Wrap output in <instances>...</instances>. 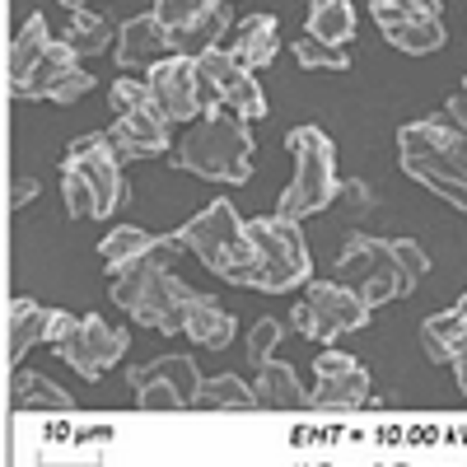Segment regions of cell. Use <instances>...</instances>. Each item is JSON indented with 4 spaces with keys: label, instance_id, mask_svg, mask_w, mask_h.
<instances>
[{
    "label": "cell",
    "instance_id": "cell-10",
    "mask_svg": "<svg viewBox=\"0 0 467 467\" xmlns=\"http://www.w3.org/2000/svg\"><path fill=\"white\" fill-rule=\"evenodd\" d=\"M197 75H202L206 112H211V108H229V112H239L244 122H257V117H266V94H262V85L253 80V70L234 57V52L215 47V52L197 57Z\"/></svg>",
    "mask_w": 467,
    "mask_h": 467
},
{
    "label": "cell",
    "instance_id": "cell-2",
    "mask_svg": "<svg viewBox=\"0 0 467 467\" xmlns=\"http://www.w3.org/2000/svg\"><path fill=\"white\" fill-rule=\"evenodd\" d=\"M398 164L407 178L431 187L453 211H467V136L453 122H444L440 112L398 131Z\"/></svg>",
    "mask_w": 467,
    "mask_h": 467
},
{
    "label": "cell",
    "instance_id": "cell-3",
    "mask_svg": "<svg viewBox=\"0 0 467 467\" xmlns=\"http://www.w3.org/2000/svg\"><path fill=\"white\" fill-rule=\"evenodd\" d=\"M127 197V182H122V160L112 150L108 131H89L80 140L66 145V160H61V202L66 215L75 220H108Z\"/></svg>",
    "mask_w": 467,
    "mask_h": 467
},
{
    "label": "cell",
    "instance_id": "cell-7",
    "mask_svg": "<svg viewBox=\"0 0 467 467\" xmlns=\"http://www.w3.org/2000/svg\"><path fill=\"white\" fill-rule=\"evenodd\" d=\"M248 239H253V253H257V281H253V290L285 295V290L308 281L314 262H308V244L299 234V220H285L281 211L262 215V220H248Z\"/></svg>",
    "mask_w": 467,
    "mask_h": 467
},
{
    "label": "cell",
    "instance_id": "cell-41",
    "mask_svg": "<svg viewBox=\"0 0 467 467\" xmlns=\"http://www.w3.org/2000/svg\"><path fill=\"white\" fill-rule=\"evenodd\" d=\"M462 94H467V80H462Z\"/></svg>",
    "mask_w": 467,
    "mask_h": 467
},
{
    "label": "cell",
    "instance_id": "cell-15",
    "mask_svg": "<svg viewBox=\"0 0 467 467\" xmlns=\"http://www.w3.org/2000/svg\"><path fill=\"white\" fill-rule=\"evenodd\" d=\"M70 327H75V318L66 308H47L37 299H10V308H5V360L19 365L28 356V346H37V341L52 346Z\"/></svg>",
    "mask_w": 467,
    "mask_h": 467
},
{
    "label": "cell",
    "instance_id": "cell-30",
    "mask_svg": "<svg viewBox=\"0 0 467 467\" xmlns=\"http://www.w3.org/2000/svg\"><path fill=\"white\" fill-rule=\"evenodd\" d=\"M61 43H66L75 57H99L108 43H117V33L108 28V19H103V15L70 10V19H66V37H61Z\"/></svg>",
    "mask_w": 467,
    "mask_h": 467
},
{
    "label": "cell",
    "instance_id": "cell-18",
    "mask_svg": "<svg viewBox=\"0 0 467 467\" xmlns=\"http://www.w3.org/2000/svg\"><path fill=\"white\" fill-rule=\"evenodd\" d=\"M253 374H257V379H253L257 407H266V411H308V407H314V393H304L299 379H295V369H290L285 360H266V365H257Z\"/></svg>",
    "mask_w": 467,
    "mask_h": 467
},
{
    "label": "cell",
    "instance_id": "cell-14",
    "mask_svg": "<svg viewBox=\"0 0 467 467\" xmlns=\"http://www.w3.org/2000/svg\"><path fill=\"white\" fill-rule=\"evenodd\" d=\"M369 398V369L346 356V350H323L314 360V407L318 411H356Z\"/></svg>",
    "mask_w": 467,
    "mask_h": 467
},
{
    "label": "cell",
    "instance_id": "cell-24",
    "mask_svg": "<svg viewBox=\"0 0 467 467\" xmlns=\"http://www.w3.org/2000/svg\"><path fill=\"white\" fill-rule=\"evenodd\" d=\"M234 28V15H229V0H215V5L197 19V24H187L182 33H173V47L182 57H206L220 47V37Z\"/></svg>",
    "mask_w": 467,
    "mask_h": 467
},
{
    "label": "cell",
    "instance_id": "cell-32",
    "mask_svg": "<svg viewBox=\"0 0 467 467\" xmlns=\"http://www.w3.org/2000/svg\"><path fill=\"white\" fill-rule=\"evenodd\" d=\"M131 393H136V407L150 411V416H173V411H187L182 393L164 379H131Z\"/></svg>",
    "mask_w": 467,
    "mask_h": 467
},
{
    "label": "cell",
    "instance_id": "cell-11",
    "mask_svg": "<svg viewBox=\"0 0 467 467\" xmlns=\"http://www.w3.org/2000/svg\"><path fill=\"white\" fill-rule=\"evenodd\" d=\"M52 350L61 365H70L80 379L94 383V379H103V369H112L127 356V332L103 323L99 314H89V318H75V327L61 341H52Z\"/></svg>",
    "mask_w": 467,
    "mask_h": 467
},
{
    "label": "cell",
    "instance_id": "cell-40",
    "mask_svg": "<svg viewBox=\"0 0 467 467\" xmlns=\"http://www.w3.org/2000/svg\"><path fill=\"white\" fill-rule=\"evenodd\" d=\"M61 5H66V10H85V0H61Z\"/></svg>",
    "mask_w": 467,
    "mask_h": 467
},
{
    "label": "cell",
    "instance_id": "cell-21",
    "mask_svg": "<svg viewBox=\"0 0 467 467\" xmlns=\"http://www.w3.org/2000/svg\"><path fill=\"white\" fill-rule=\"evenodd\" d=\"M169 244V234H150V229H140V224H117L112 234H103V244H99V257H103V266L112 271H127V266H136L145 253H154V248H164Z\"/></svg>",
    "mask_w": 467,
    "mask_h": 467
},
{
    "label": "cell",
    "instance_id": "cell-31",
    "mask_svg": "<svg viewBox=\"0 0 467 467\" xmlns=\"http://www.w3.org/2000/svg\"><path fill=\"white\" fill-rule=\"evenodd\" d=\"M290 52H295V61L304 70H350V52L337 47V43H323V37H314V33L295 37Z\"/></svg>",
    "mask_w": 467,
    "mask_h": 467
},
{
    "label": "cell",
    "instance_id": "cell-23",
    "mask_svg": "<svg viewBox=\"0 0 467 467\" xmlns=\"http://www.w3.org/2000/svg\"><path fill=\"white\" fill-rule=\"evenodd\" d=\"M52 43H57V37L47 33V19H43V15H28L24 28L15 33V43H10V57H5V66H10V85L28 80V70L47 57Z\"/></svg>",
    "mask_w": 467,
    "mask_h": 467
},
{
    "label": "cell",
    "instance_id": "cell-13",
    "mask_svg": "<svg viewBox=\"0 0 467 467\" xmlns=\"http://www.w3.org/2000/svg\"><path fill=\"white\" fill-rule=\"evenodd\" d=\"M145 85H150L154 103H160V112L169 117V122H192V117L206 108V99H202V75H197V57L173 52L169 61L150 66Z\"/></svg>",
    "mask_w": 467,
    "mask_h": 467
},
{
    "label": "cell",
    "instance_id": "cell-39",
    "mask_svg": "<svg viewBox=\"0 0 467 467\" xmlns=\"http://www.w3.org/2000/svg\"><path fill=\"white\" fill-rule=\"evenodd\" d=\"M37 197V182L33 178H15V192H10V206H24V202H33Z\"/></svg>",
    "mask_w": 467,
    "mask_h": 467
},
{
    "label": "cell",
    "instance_id": "cell-9",
    "mask_svg": "<svg viewBox=\"0 0 467 467\" xmlns=\"http://www.w3.org/2000/svg\"><path fill=\"white\" fill-rule=\"evenodd\" d=\"M374 308L341 281H308L304 299L290 308V327L308 341H337L341 332L369 327Z\"/></svg>",
    "mask_w": 467,
    "mask_h": 467
},
{
    "label": "cell",
    "instance_id": "cell-5",
    "mask_svg": "<svg viewBox=\"0 0 467 467\" xmlns=\"http://www.w3.org/2000/svg\"><path fill=\"white\" fill-rule=\"evenodd\" d=\"M178 244L192 248L202 257V266H211L229 285H253L257 281V253H253V239H248V224L239 220L234 202H224V197L192 215L178 229Z\"/></svg>",
    "mask_w": 467,
    "mask_h": 467
},
{
    "label": "cell",
    "instance_id": "cell-22",
    "mask_svg": "<svg viewBox=\"0 0 467 467\" xmlns=\"http://www.w3.org/2000/svg\"><path fill=\"white\" fill-rule=\"evenodd\" d=\"M383 37H388V47H398L407 57H431L449 43L440 15H407L398 24H383Z\"/></svg>",
    "mask_w": 467,
    "mask_h": 467
},
{
    "label": "cell",
    "instance_id": "cell-34",
    "mask_svg": "<svg viewBox=\"0 0 467 467\" xmlns=\"http://www.w3.org/2000/svg\"><path fill=\"white\" fill-rule=\"evenodd\" d=\"M281 337H285V323H281V318H257L253 332H248V365H253V369L266 365L271 350L281 346Z\"/></svg>",
    "mask_w": 467,
    "mask_h": 467
},
{
    "label": "cell",
    "instance_id": "cell-28",
    "mask_svg": "<svg viewBox=\"0 0 467 467\" xmlns=\"http://www.w3.org/2000/svg\"><path fill=\"white\" fill-rule=\"evenodd\" d=\"M15 407L19 411H47V416H61V411H75V398L66 388H57L47 374H15Z\"/></svg>",
    "mask_w": 467,
    "mask_h": 467
},
{
    "label": "cell",
    "instance_id": "cell-20",
    "mask_svg": "<svg viewBox=\"0 0 467 467\" xmlns=\"http://www.w3.org/2000/svg\"><path fill=\"white\" fill-rule=\"evenodd\" d=\"M234 332H239V323H234L229 308H220L211 295H192L187 304V323H182V337H192L197 346H211V350H224L234 341Z\"/></svg>",
    "mask_w": 467,
    "mask_h": 467
},
{
    "label": "cell",
    "instance_id": "cell-6",
    "mask_svg": "<svg viewBox=\"0 0 467 467\" xmlns=\"http://www.w3.org/2000/svg\"><path fill=\"white\" fill-rule=\"evenodd\" d=\"M285 150H290V182L281 192V202L276 211L285 220H308V215H318L337 202V192H341V178H337V145L323 127L314 122H304L285 136Z\"/></svg>",
    "mask_w": 467,
    "mask_h": 467
},
{
    "label": "cell",
    "instance_id": "cell-12",
    "mask_svg": "<svg viewBox=\"0 0 467 467\" xmlns=\"http://www.w3.org/2000/svg\"><path fill=\"white\" fill-rule=\"evenodd\" d=\"M89 89H94V75L80 66V57H75L61 37L47 47V57L28 70V80L10 85L15 99H52V103H75V99H85Z\"/></svg>",
    "mask_w": 467,
    "mask_h": 467
},
{
    "label": "cell",
    "instance_id": "cell-36",
    "mask_svg": "<svg viewBox=\"0 0 467 467\" xmlns=\"http://www.w3.org/2000/svg\"><path fill=\"white\" fill-rule=\"evenodd\" d=\"M108 99H112V112H117V117H122V112H145V108H160V103H154V94H150V85H145V80H131V75H127V80H117Z\"/></svg>",
    "mask_w": 467,
    "mask_h": 467
},
{
    "label": "cell",
    "instance_id": "cell-27",
    "mask_svg": "<svg viewBox=\"0 0 467 467\" xmlns=\"http://www.w3.org/2000/svg\"><path fill=\"white\" fill-rule=\"evenodd\" d=\"M458 341H462V314H458V304L444 308V314H431V318L420 323V350H425V360H431V365H453Z\"/></svg>",
    "mask_w": 467,
    "mask_h": 467
},
{
    "label": "cell",
    "instance_id": "cell-26",
    "mask_svg": "<svg viewBox=\"0 0 467 467\" xmlns=\"http://www.w3.org/2000/svg\"><path fill=\"white\" fill-rule=\"evenodd\" d=\"M127 379H164V383H173L178 393H182V402H187V407H197L202 383H206L192 356H160V360H150V365H136Z\"/></svg>",
    "mask_w": 467,
    "mask_h": 467
},
{
    "label": "cell",
    "instance_id": "cell-17",
    "mask_svg": "<svg viewBox=\"0 0 467 467\" xmlns=\"http://www.w3.org/2000/svg\"><path fill=\"white\" fill-rule=\"evenodd\" d=\"M169 117L160 108H145V112H122L117 122L108 127L112 136V150H117V160H154V154H164L169 150Z\"/></svg>",
    "mask_w": 467,
    "mask_h": 467
},
{
    "label": "cell",
    "instance_id": "cell-38",
    "mask_svg": "<svg viewBox=\"0 0 467 467\" xmlns=\"http://www.w3.org/2000/svg\"><path fill=\"white\" fill-rule=\"evenodd\" d=\"M458 314H462V341H458V356H453V374H458V388L467 398V308H458Z\"/></svg>",
    "mask_w": 467,
    "mask_h": 467
},
{
    "label": "cell",
    "instance_id": "cell-16",
    "mask_svg": "<svg viewBox=\"0 0 467 467\" xmlns=\"http://www.w3.org/2000/svg\"><path fill=\"white\" fill-rule=\"evenodd\" d=\"M178 47H173V33L160 24V15H136L117 28V43H112V57L122 70H150L169 61Z\"/></svg>",
    "mask_w": 467,
    "mask_h": 467
},
{
    "label": "cell",
    "instance_id": "cell-35",
    "mask_svg": "<svg viewBox=\"0 0 467 467\" xmlns=\"http://www.w3.org/2000/svg\"><path fill=\"white\" fill-rule=\"evenodd\" d=\"M369 15L374 24H398L407 15H440V0H369Z\"/></svg>",
    "mask_w": 467,
    "mask_h": 467
},
{
    "label": "cell",
    "instance_id": "cell-33",
    "mask_svg": "<svg viewBox=\"0 0 467 467\" xmlns=\"http://www.w3.org/2000/svg\"><path fill=\"white\" fill-rule=\"evenodd\" d=\"M211 5H215V0H154V15H160V24L169 33H182L187 24H197Z\"/></svg>",
    "mask_w": 467,
    "mask_h": 467
},
{
    "label": "cell",
    "instance_id": "cell-4",
    "mask_svg": "<svg viewBox=\"0 0 467 467\" xmlns=\"http://www.w3.org/2000/svg\"><path fill=\"white\" fill-rule=\"evenodd\" d=\"M253 131L239 112H206V122L202 127H192L187 140L178 145L173 154V164L187 169V173H197V178H211V182H229V187H239L248 182L253 173Z\"/></svg>",
    "mask_w": 467,
    "mask_h": 467
},
{
    "label": "cell",
    "instance_id": "cell-8",
    "mask_svg": "<svg viewBox=\"0 0 467 467\" xmlns=\"http://www.w3.org/2000/svg\"><path fill=\"white\" fill-rule=\"evenodd\" d=\"M337 281L350 285L369 308H383L402 295H411L402 266H398V253H393V239H374V234H350L341 257H337Z\"/></svg>",
    "mask_w": 467,
    "mask_h": 467
},
{
    "label": "cell",
    "instance_id": "cell-19",
    "mask_svg": "<svg viewBox=\"0 0 467 467\" xmlns=\"http://www.w3.org/2000/svg\"><path fill=\"white\" fill-rule=\"evenodd\" d=\"M229 52L239 57L248 70L271 66V61H276V52H281V24H276V15H248V19H239Z\"/></svg>",
    "mask_w": 467,
    "mask_h": 467
},
{
    "label": "cell",
    "instance_id": "cell-1",
    "mask_svg": "<svg viewBox=\"0 0 467 467\" xmlns=\"http://www.w3.org/2000/svg\"><path fill=\"white\" fill-rule=\"evenodd\" d=\"M173 248H182L178 244V229L169 234V244L164 248H154V253H145L136 266H127V271H117L112 276V304L122 308L127 318H136L140 327H154V332H182V323H187V304H192V290L178 271H173V262H169V253Z\"/></svg>",
    "mask_w": 467,
    "mask_h": 467
},
{
    "label": "cell",
    "instance_id": "cell-25",
    "mask_svg": "<svg viewBox=\"0 0 467 467\" xmlns=\"http://www.w3.org/2000/svg\"><path fill=\"white\" fill-rule=\"evenodd\" d=\"M304 33H314V37H323V43L346 47L350 37H356V5H350V0H308Z\"/></svg>",
    "mask_w": 467,
    "mask_h": 467
},
{
    "label": "cell",
    "instance_id": "cell-29",
    "mask_svg": "<svg viewBox=\"0 0 467 467\" xmlns=\"http://www.w3.org/2000/svg\"><path fill=\"white\" fill-rule=\"evenodd\" d=\"M197 407H206V411H253L257 407V388L244 383L239 374H215V379L202 383Z\"/></svg>",
    "mask_w": 467,
    "mask_h": 467
},
{
    "label": "cell",
    "instance_id": "cell-37",
    "mask_svg": "<svg viewBox=\"0 0 467 467\" xmlns=\"http://www.w3.org/2000/svg\"><path fill=\"white\" fill-rule=\"evenodd\" d=\"M393 253H398V266H402L407 285L416 290V285L425 281V271H431V257H425V248H420L416 239H393Z\"/></svg>",
    "mask_w": 467,
    "mask_h": 467
}]
</instances>
